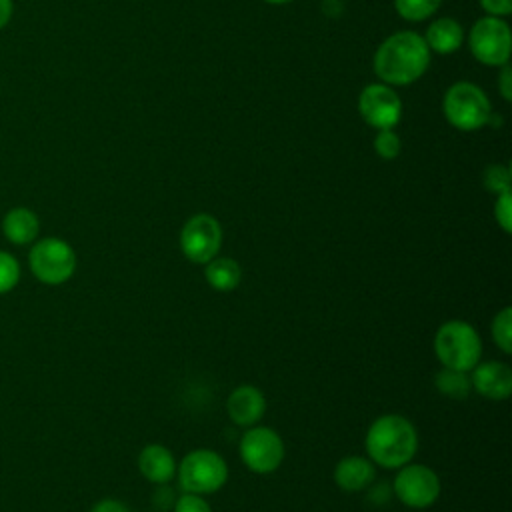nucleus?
<instances>
[{"label": "nucleus", "instance_id": "26", "mask_svg": "<svg viewBox=\"0 0 512 512\" xmlns=\"http://www.w3.org/2000/svg\"><path fill=\"white\" fill-rule=\"evenodd\" d=\"M494 218H496L498 226H500L506 234H510V230H512V194H510V190L496 196Z\"/></svg>", "mask_w": 512, "mask_h": 512}, {"label": "nucleus", "instance_id": "11", "mask_svg": "<svg viewBox=\"0 0 512 512\" xmlns=\"http://www.w3.org/2000/svg\"><path fill=\"white\" fill-rule=\"evenodd\" d=\"M358 112L376 130L394 128L402 118V100L384 82L368 84L358 96Z\"/></svg>", "mask_w": 512, "mask_h": 512}, {"label": "nucleus", "instance_id": "12", "mask_svg": "<svg viewBox=\"0 0 512 512\" xmlns=\"http://www.w3.org/2000/svg\"><path fill=\"white\" fill-rule=\"evenodd\" d=\"M472 390L490 400H506L512 394V370L504 362H478L470 374Z\"/></svg>", "mask_w": 512, "mask_h": 512}, {"label": "nucleus", "instance_id": "33", "mask_svg": "<svg viewBox=\"0 0 512 512\" xmlns=\"http://www.w3.org/2000/svg\"><path fill=\"white\" fill-rule=\"evenodd\" d=\"M156 512H162V510H156Z\"/></svg>", "mask_w": 512, "mask_h": 512}, {"label": "nucleus", "instance_id": "18", "mask_svg": "<svg viewBox=\"0 0 512 512\" xmlns=\"http://www.w3.org/2000/svg\"><path fill=\"white\" fill-rule=\"evenodd\" d=\"M204 278L214 290L230 292L240 284L242 268L230 256H214L204 264Z\"/></svg>", "mask_w": 512, "mask_h": 512}, {"label": "nucleus", "instance_id": "21", "mask_svg": "<svg viewBox=\"0 0 512 512\" xmlns=\"http://www.w3.org/2000/svg\"><path fill=\"white\" fill-rule=\"evenodd\" d=\"M490 332L496 346L504 354H510L512 352V308L510 306H504L500 312H496V316L492 318Z\"/></svg>", "mask_w": 512, "mask_h": 512}, {"label": "nucleus", "instance_id": "25", "mask_svg": "<svg viewBox=\"0 0 512 512\" xmlns=\"http://www.w3.org/2000/svg\"><path fill=\"white\" fill-rule=\"evenodd\" d=\"M172 512H212V508L202 494L182 492L180 496H176Z\"/></svg>", "mask_w": 512, "mask_h": 512}, {"label": "nucleus", "instance_id": "28", "mask_svg": "<svg viewBox=\"0 0 512 512\" xmlns=\"http://www.w3.org/2000/svg\"><path fill=\"white\" fill-rule=\"evenodd\" d=\"M500 78H498V88H500V94L506 102L512 100V70L508 64L500 66Z\"/></svg>", "mask_w": 512, "mask_h": 512}, {"label": "nucleus", "instance_id": "30", "mask_svg": "<svg viewBox=\"0 0 512 512\" xmlns=\"http://www.w3.org/2000/svg\"><path fill=\"white\" fill-rule=\"evenodd\" d=\"M174 500H176V496L172 494V490H170L166 484H158V488H156V492H154V502H156V506L164 512V508L174 506Z\"/></svg>", "mask_w": 512, "mask_h": 512}, {"label": "nucleus", "instance_id": "19", "mask_svg": "<svg viewBox=\"0 0 512 512\" xmlns=\"http://www.w3.org/2000/svg\"><path fill=\"white\" fill-rule=\"evenodd\" d=\"M434 386L442 396L452 398V400H464L472 392V382H470L468 372L444 368V366L434 376Z\"/></svg>", "mask_w": 512, "mask_h": 512}, {"label": "nucleus", "instance_id": "17", "mask_svg": "<svg viewBox=\"0 0 512 512\" xmlns=\"http://www.w3.org/2000/svg\"><path fill=\"white\" fill-rule=\"evenodd\" d=\"M422 38L430 52L446 56V54H454L462 46L464 28L458 20H454L450 16H442V18H436L428 26V30Z\"/></svg>", "mask_w": 512, "mask_h": 512}, {"label": "nucleus", "instance_id": "20", "mask_svg": "<svg viewBox=\"0 0 512 512\" xmlns=\"http://www.w3.org/2000/svg\"><path fill=\"white\" fill-rule=\"evenodd\" d=\"M442 0H394L396 12L410 22H422L430 18L438 8Z\"/></svg>", "mask_w": 512, "mask_h": 512}, {"label": "nucleus", "instance_id": "32", "mask_svg": "<svg viewBox=\"0 0 512 512\" xmlns=\"http://www.w3.org/2000/svg\"><path fill=\"white\" fill-rule=\"evenodd\" d=\"M266 4H274V6H280V4H288V2H292V0H264Z\"/></svg>", "mask_w": 512, "mask_h": 512}, {"label": "nucleus", "instance_id": "7", "mask_svg": "<svg viewBox=\"0 0 512 512\" xmlns=\"http://www.w3.org/2000/svg\"><path fill=\"white\" fill-rule=\"evenodd\" d=\"M468 46L480 64L504 66L508 64L512 50L510 26L498 16H484L470 28Z\"/></svg>", "mask_w": 512, "mask_h": 512}, {"label": "nucleus", "instance_id": "9", "mask_svg": "<svg viewBox=\"0 0 512 512\" xmlns=\"http://www.w3.org/2000/svg\"><path fill=\"white\" fill-rule=\"evenodd\" d=\"M394 494L398 500L414 510L430 508L440 496V478L426 464H404L394 476Z\"/></svg>", "mask_w": 512, "mask_h": 512}, {"label": "nucleus", "instance_id": "16", "mask_svg": "<svg viewBox=\"0 0 512 512\" xmlns=\"http://www.w3.org/2000/svg\"><path fill=\"white\" fill-rule=\"evenodd\" d=\"M376 476L374 462L364 456H344L334 468V482L344 492H360L372 484Z\"/></svg>", "mask_w": 512, "mask_h": 512}, {"label": "nucleus", "instance_id": "3", "mask_svg": "<svg viewBox=\"0 0 512 512\" xmlns=\"http://www.w3.org/2000/svg\"><path fill=\"white\" fill-rule=\"evenodd\" d=\"M434 352L444 368L470 372L480 362L482 340L472 324L448 320L434 334Z\"/></svg>", "mask_w": 512, "mask_h": 512}, {"label": "nucleus", "instance_id": "13", "mask_svg": "<svg viewBox=\"0 0 512 512\" xmlns=\"http://www.w3.org/2000/svg\"><path fill=\"white\" fill-rule=\"evenodd\" d=\"M226 412L230 420L240 428L258 424L266 412V398L260 388L252 384L236 386L226 400Z\"/></svg>", "mask_w": 512, "mask_h": 512}, {"label": "nucleus", "instance_id": "29", "mask_svg": "<svg viewBox=\"0 0 512 512\" xmlns=\"http://www.w3.org/2000/svg\"><path fill=\"white\" fill-rule=\"evenodd\" d=\"M90 512H132L124 502L114 500V498H104L100 502H96Z\"/></svg>", "mask_w": 512, "mask_h": 512}, {"label": "nucleus", "instance_id": "14", "mask_svg": "<svg viewBox=\"0 0 512 512\" xmlns=\"http://www.w3.org/2000/svg\"><path fill=\"white\" fill-rule=\"evenodd\" d=\"M138 470L152 484H168L176 476L174 454L162 444H148L138 454Z\"/></svg>", "mask_w": 512, "mask_h": 512}, {"label": "nucleus", "instance_id": "6", "mask_svg": "<svg viewBox=\"0 0 512 512\" xmlns=\"http://www.w3.org/2000/svg\"><path fill=\"white\" fill-rule=\"evenodd\" d=\"M176 476L182 492L192 494H214L228 480V466L224 458L210 450L198 448L188 452L176 466Z\"/></svg>", "mask_w": 512, "mask_h": 512}, {"label": "nucleus", "instance_id": "31", "mask_svg": "<svg viewBox=\"0 0 512 512\" xmlns=\"http://www.w3.org/2000/svg\"><path fill=\"white\" fill-rule=\"evenodd\" d=\"M14 12V2L12 0H0V30L10 22Z\"/></svg>", "mask_w": 512, "mask_h": 512}, {"label": "nucleus", "instance_id": "22", "mask_svg": "<svg viewBox=\"0 0 512 512\" xmlns=\"http://www.w3.org/2000/svg\"><path fill=\"white\" fill-rule=\"evenodd\" d=\"M20 274H22V268L18 258L6 250H0V296L8 294L18 286Z\"/></svg>", "mask_w": 512, "mask_h": 512}, {"label": "nucleus", "instance_id": "10", "mask_svg": "<svg viewBox=\"0 0 512 512\" xmlns=\"http://www.w3.org/2000/svg\"><path fill=\"white\" fill-rule=\"evenodd\" d=\"M222 246V226L206 212L190 216L180 230L182 254L194 264H206Z\"/></svg>", "mask_w": 512, "mask_h": 512}, {"label": "nucleus", "instance_id": "1", "mask_svg": "<svg viewBox=\"0 0 512 512\" xmlns=\"http://www.w3.org/2000/svg\"><path fill=\"white\" fill-rule=\"evenodd\" d=\"M430 50L424 38L412 30L388 36L374 54V72L388 86H408L430 66Z\"/></svg>", "mask_w": 512, "mask_h": 512}, {"label": "nucleus", "instance_id": "27", "mask_svg": "<svg viewBox=\"0 0 512 512\" xmlns=\"http://www.w3.org/2000/svg\"><path fill=\"white\" fill-rule=\"evenodd\" d=\"M480 6L488 16H508L512 12V0H480Z\"/></svg>", "mask_w": 512, "mask_h": 512}, {"label": "nucleus", "instance_id": "2", "mask_svg": "<svg viewBox=\"0 0 512 512\" xmlns=\"http://www.w3.org/2000/svg\"><path fill=\"white\" fill-rule=\"evenodd\" d=\"M364 448L374 464L394 470L414 458L418 450V434L408 418L400 414H384L370 424Z\"/></svg>", "mask_w": 512, "mask_h": 512}, {"label": "nucleus", "instance_id": "23", "mask_svg": "<svg viewBox=\"0 0 512 512\" xmlns=\"http://www.w3.org/2000/svg\"><path fill=\"white\" fill-rule=\"evenodd\" d=\"M482 182H484V188L496 196L502 192H508L512 182L510 168L502 164H490L482 174Z\"/></svg>", "mask_w": 512, "mask_h": 512}, {"label": "nucleus", "instance_id": "24", "mask_svg": "<svg viewBox=\"0 0 512 512\" xmlns=\"http://www.w3.org/2000/svg\"><path fill=\"white\" fill-rule=\"evenodd\" d=\"M374 150L382 160H394L402 150L400 136L392 128L378 130V134L374 138Z\"/></svg>", "mask_w": 512, "mask_h": 512}, {"label": "nucleus", "instance_id": "15", "mask_svg": "<svg viewBox=\"0 0 512 512\" xmlns=\"http://www.w3.org/2000/svg\"><path fill=\"white\" fill-rule=\"evenodd\" d=\"M2 234L8 242L16 246H26L38 240L40 218L34 210L26 206H16L8 210L2 218Z\"/></svg>", "mask_w": 512, "mask_h": 512}, {"label": "nucleus", "instance_id": "4", "mask_svg": "<svg viewBox=\"0 0 512 512\" xmlns=\"http://www.w3.org/2000/svg\"><path fill=\"white\" fill-rule=\"evenodd\" d=\"M444 118L462 132H474L488 126L492 106L486 92L472 82L452 84L442 98Z\"/></svg>", "mask_w": 512, "mask_h": 512}, {"label": "nucleus", "instance_id": "8", "mask_svg": "<svg viewBox=\"0 0 512 512\" xmlns=\"http://www.w3.org/2000/svg\"><path fill=\"white\" fill-rule=\"evenodd\" d=\"M240 458L248 470L270 474L280 468L286 448L280 434L268 426H250L240 438Z\"/></svg>", "mask_w": 512, "mask_h": 512}, {"label": "nucleus", "instance_id": "5", "mask_svg": "<svg viewBox=\"0 0 512 512\" xmlns=\"http://www.w3.org/2000/svg\"><path fill=\"white\" fill-rule=\"evenodd\" d=\"M28 266L38 282L46 286H60L76 272V252L66 240L46 236L32 242Z\"/></svg>", "mask_w": 512, "mask_h": 512}]
</instances>
